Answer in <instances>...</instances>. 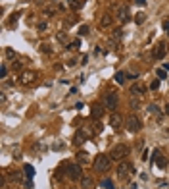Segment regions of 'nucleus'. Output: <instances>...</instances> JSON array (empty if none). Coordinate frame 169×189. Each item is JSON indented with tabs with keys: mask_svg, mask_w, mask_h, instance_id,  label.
Segmentation results:
<instances>
[{
	"mask_svg": "<svg viewBox=\"0 0 169 189\" xmlns=\"http://www.w3.org/2000/svg\"><path fill=\"white\" fill-rule=\"evenodd\" d=\"M165 52H167L165 45H163V42H160V45L156 46V50H154V54H152V58H154V60H161V58L165 56Z\"/></svg>",
	"mask_w": 169,
	"mask_h": 189,
	"instance_id": "9b49d317",
	"label": "nucleus"
},
{
	"mask_svg": "<svg viewBox=\"0 0 169 189\" xmlns=\"http://www.w3.org/2000/svg\"><path fill=\"white\" fill-rule=\"evenodd\" d=\"M23 172H25V176H27L29 180H33V178H35V168H33L31 164H25V166H23Z\"/></svg>",
	"mask_w": 169,
	"mask_h": 189,
	"instance_id": "dca6fc26",
	"label": "nucleus"
},
{
	"mask_svg": "<svg viewBox=\"0 0 169 189\" xmlns=\"http://www.w3.org/2000/svg\"><path fill=\"white\" fill-rule=\"evenodd\" d=\"M31 187H33V181H31V180L25 181V189H31Z\"/></svg>",
	"mask_w": 169,
	"mask_h": 189,
	"instance_id": "473e14b6",
	"label": "nucleus"
},
{
	"mask_svg": "<svg viewBox=\"0 0 169 189\" xmlns=\"http://www.w3.org/2000/svg\"><path fill=\"white\" fill-rule=\"evenodd\" d=\"M125 81H127V74H125V71H117V74H115V83L123 85Z\"/></svg>",
	"mask_w": 169,
	"mask_h": 189,
	"instance_id": "f3484780",
	"label": "nucleus"
},
{
	"mask_svg": "<svg viewBox=\"0 0 169 189\" xmlns=\"http://www.w3.org/2000/svg\"><path fill=\"white\" fill-rule=\"evenodd\" d=\"M12 180H14V181H21V174H19V172L12 174Z\"/></svg>",
	"mask_w": 169,
	"mask_h": 189,
	"instance_id": "cd10ccee",
	"label": "nucleus"
},
{
	"mask_svg": "<svg viewBox=\"0 0 169 189\" xmlns=\"http://www.w3.org/2000/svg\"><path fill=\"white\" fill-rule=\"evenodd\" d=\"M35 79H37V74H35V71H23L21 74V83H33V81H35Z\"/></svg>",
	"mask_w": 169,
	"mask_h": 189,
	"instance_id": "ddd939ff",
	"label": "nucleus"
},
{
	"mask_svg": "<svg viewBox=\"0 0 169 189\" xmlns=\"http://www.w3.org/2000/svg\"><path fill=\"white\" fill-rule=\"evenodd\" d=\"M65 174H67V178L69 180H81L83 178V174H81V166L79 164H73V162H67L65 164Z\"/></svg>",
	"mask_w": 169,
	"mask_h": 189,
	"instance_id": "7ed1b4c3",
	"label": "nucleus"
},
{
	"mask_svg": "<svg viewBox=\"0 0 169 189\" xmlns=\"http://www.w3.org/2000/svg\"><path fill=\"white\" fill-rule=\"evenodd\" d=\"M110 162H111V156L110 154H98V156L94 158V170L96 172H106L108 168H110Z\"/></svg>",
	"mask_w": 169,
	"mask_h": 189,
	"instance_id": "f257e3e1",
	"label": "nucleus"
},
{
	"mask_svg": "<svg viewBox=\"0 0 169 189\" xmlns=\"http://www.w3.org/2000/svg\"><path fill=\"white\" fill-rule=\"evenodd\" d=\"M67 2H69V6H71V8H73V10H79V8H81V2H79V0H67Z\"/></svg>",
	"mask_w": 169,
	"mask_h": 189,
	"instance_id": "5701e85b",
	"label": "nucleus"
},
{
	"mask_svg": "<svg viewBox=\"0 0 169 189\" xmlns=\"http://www.w3.org/2000/svg\"><path fill=\"white\" fill-rule=\"evenodd\" d=\"M121 124H123V118L117 114V112H111V116H110V125L117 131L119 127H121Z\"/></svg>",
	"mask_w": 169,
	"mask_h": 189,
	"instance_id": "1a4fd4ad",
	"label": "nucleus"
},
{
	"mask_svg": "<svg viewBox=\"0 0 169 189\" xmlns=\"http://www.w3.org/2000/svg\"><path fill=\"white\" fill-rule=\"evenodd\" d=\"M102 114H104V110H102V104H94L92 106V110H90V116L94 118V120H100Z\"/></svg>",
	"mask_w": 169,
	"mask_h": 189,
	"instance_id": "4468645a",
	"label": "nucleus"
},
{
	"mask_svg": "<svg viewBox=\"0 0 169 189\" xmlns=\"http://www.w3.org/2000/svg\"><path fill=\"white\" fill-rule=\"evenodd\" d=\"M100 187H104V189H115V187H114V181H111V180H102V181H100Z\"/></svg>",
	"mask_w": 169,
	"mask_h": 189,
	"instance_id": "a211bd4d",
	"label": "nucleus"
},
{
	"mask_svg": "<svg viewBox=\"0 0 169 189\" xmlns=\"http://www.w3.org/2000/svg\"><path fill=\"white\" fill-rule=\"evenodd\" d=\"M144 91H146V87H144V85H140V83H137V85H133L131 95H142Z\"/></svg>",
	"mask_w": 169,
	"mask_h": 189,
	"instance_id": "2eb2a0df",
	"label": "nucleus"
},
{
	"mask_svg": "<svg viewBox=\"0 0 169 189\" xmlns=\"http://www.w3.org/2000/svg\"><path fill=\"white\" fill-rule=\"evenodd\" d=\"M110 23H111V16H108V14H106L104 18L100 19V27H108Z\"/></svg>",
	"mask_w": 169,
	"mask_h": 189,
	"instance_id": "6ab92c4d",
	"label": "nucleus"
},
{
	"mask_svg": "<svg viewBox=\"0 0 169 189\" xmlns=\"http://www.w3.org/2000/svg\"><path fill=\"white\" fill-rule=\"evenodd\" d=\"M21 62H14V64H12V68H14V69H21Z\"/></svg>",
	"mask_w": 169,
	"mask_h": 189,
	"instance_id": "7c9ffc66",
	"label": "nucleus"
},
{
	"mask_svg": "<svg viewBox=\"0 0 169 189\" xmlns=\"http://www.w3.org/2000/svg\"><path fill=\"white\" fill-rule=\"evenodd\" d=\"M163 29H165V31H169V21H163Z\"/></svg>",
	"mask_w": 169,
	"mask_h": 189,
	"instance_id": "f704fd0d",
	"label": "nucleus"
},
{
	"mask_svg": "<svg viewBox=\"0 0 169 189\" xmlns=\"http://www.w3.org/2000/svg\"><path fill=\"white\" fill-rule=\"evenodd\" d=\"M158 77L165 79V77H167V71H165V69H158Z\"/></svg>",
	"mask_w": 169,
	"mask_h": 189,
	"instance_id": "393cba45",
	"label": "nucleus"
},
{
	"mask_svg": "<svg viewBox=\"0 0 169 189\" xmlns=\"http://www.w3.org/2000/svg\"><path fill=\"white\" fill-rule=\"evenodd\" d=\"M79 181H81V189H94V181L90 176H83Z\"/></svg>",
	"mask_w": 169,
	"mask_h": 189,
	"instance_id": "f8f14e48",
	"label": "nucleus"
},
{
	"mask_svg": "<svg viewBox=\"0 0 169 189\" xmlns=\"http://www.w3.org/2000/svg\"><path fill=\"white\" fill-rule=\"evenodd\" d=\"M129 154V147L127 145H115L114 149H111V152H110V156H111V160H123L125 156Z\"/></svg>",
	"mask_w": 169,
	"mask_h": 189,
	"instance_id": "20e7f679",
	"label": "nucleus"
},
{
	"mask_svg": "<svg viewBox=\"0 0 169 189\" xmlns=\"http://www.w3.org/2000/svg\"><path fill=\"white\" fill-rule=\"evenodd\" d=\"M6 75H8V69H6V66H2V68H0V77L4 79Z\"/></svg>",
	"mask_w": 169,
	"mask_h": 189,
	"instance_id": "a878e982",
	"label": "nucleus"
},
{
	"mask_svg": "<svg viewBox=\"0 0 169 189\" xmlns=\"http://www.w3.org/2000/svg\"><path fill=\"white\" fill-rule=\"evenodd\" d=\"M77 156H79V162H81V164H87L88 162V154L87 152H79Z\"/></svg>",
	"mask_w": 169,
	"mask_h": 189,
	"instance_id": "412c9836",
	"label": "nucleus"
},
{
	"mask_svg": "<svg viewBox=\"0 0 169 189\" xmlns=\"http://www.w3.org/2000/svg\"><path fill=\"white\" fill-rule=\"evenodd\" d=\"M125 125H127V129L131 131V133H137L138 129L142 127V125H140V120H138L137 116H129L127 120H125Z\"/></svg>",
	"mask_w": 169,
	"mask_h": 189,
	"instance_id": "423d86ee",
	"label": "nucleus"
},
{
	"mask_svg": "<svg viewBox=\"0 0 169 189\" xmlns=\"http://www.w3.org/2000/svg\"><path fill=\"white\" fill-rule=\"evenodd\" d=\"M104 102H106V108H108V110H115V108H117V102H119L117 93L110 91V93L104 97Z\"/></svg>",
	"mask_w": 169,
	"mask_h": 189,
	"instance_id": "39448f33",
	"label": "nucleus"
},
{
	"mask_svg": "<svg viewBox=\"0 0 169 189\" xmlns=\"http://www.w3.org/2000/svg\"><path fill=\"white\" fill-rule=\"evenodd\" d=\"M135 2H137L138 6H144V4H146V0H135Z\"/></svg>",
	"mask_w": 169,
	"mask_h": 189,
	"instance_id": "72a5a7b5",
	"label": "nucleus"
},
{
	"mask_svg": "<svg viewBox=\"0 0 169 189\" xmlns=\"http://www.w3.org/2000/svg\"><path fill=\"white\" fill-rule=\"evenodd\" d=\"M131 176H133V166L127 160H121L117 166V178L119 180H129Z\"/></svg>",
	"mask_w": 169,
	"mask_h": 189,
	"instance_id": "f03ea898",
	"label": "nucleus"
},
{
	"mask_svg": "<svg viewBox=\"0 0 169 189\" xmlns=\"http://www.w3.org/2000/svg\"><path fill=\"white\" fill-rule=\"evenodd\" d=\"M148 112H150V114H154V116H160V108H158V104H154V102L148 106Z\"/></svg>",
	"mask_w": 169,
	"mask_h": 189,
	"instance_id": "aec40b11",
	"label": "nucleus"
},
{
	"mask_svg": "<svg viewBox=\"0 0 169 189\" xmlns=\"http://www.w3.org/2000/svg\"><path fill=\"white\" fill-rule=\"evenodd\" d=\"M6 56H8V58H15V52H14V50H10V48H8V50H6Z\"/></svg>",
	"mask_w": 169,
	"mask_h": 189,
	"instance_id": "c756f323",
	"label": "nucleus"
},
{
	"mask_svg": "<svg viewBox=\"0 0 169 189\" xmlns=\"http://www.w3.org/2000/svg\"><path fill=\"white\" fill-rule=\"evenodd\" d=\"M87 31H88L87 25H81V29H79V35H87Z\"/></svg>",
	"mask_w": 169,
	"mask_h": 189,
	"instance_id": "c85d7f7f",
	"label": "nucleus"
},
{
	"mask_svg": "<svg viewBox=\"0 0 169 189\" xmlns=\"http://www.w3.org/2000/svg\"><path fill=\"white\" fill-rule=\"evenodd\" d=\"M135 21H137L138 25L144 23V21H146V14H137V16H135Z\"/></svg>",
	"mask_w": 169,
	"mask_h": 189,
	"instance_id": "4be33fe9",
	"label": "nucleus"
},
{
	"mask_svg": "<svg viewBox=\"0 0 169 189\" xmlns=\"http://www.w3.org/2000/svg\"><path fill=\"white\" fill-rule=\"evenodd\" d=\"M41 50H42V52H50V46H48V45H42Z\"/></svg>",
	"mask_w": 169,
	"mask_h": 189,
	"instance_id": "2f4dec72",
	"label": "nucleus"
},
{
	"mask_svg": "<svg viewBox=\"0 0 169 189\" xmlns=\"http://www.w3.org/2000/svg\"><path fill=\"white\" fill-rule=\"evenodd\" d=\"M87 139H88V135L85 133V129L81 127V129H77V131H75V135H73V145H77V147H79V145H83Z\"/></svg>",
	"mask_w": 169,
	"mask_h": 189,
	"instance_id": "6e6552de",
	"label": "nucleus"
},
{
	"mask_svg": "<svg viewBox=\"0 0 169 189\" xmlns=\"http://www.w3.org/2000/svg\"><path fill=\"white\" fill-rule=\"evenodd\" d=\"M163 69H165V71H169V64H163Z\"/></svg>",
	"mask_w": 169,
	"mask_h": 189,
	"instance_id": "e433bc0d",
	"label": "nucleus"
},
{
	"mask_svg": "<svg viewBox=\"0 0 169 189\" xmlns=\"http://www.w3.org/2000/svg\"><path fill=\"white\" fill-rule=\"evenodd\" d=\"M165 114L169 116V102H167V104H165Z\"/></svg>",
	"mask_w": 169,
	"mask_h": 189,
	"instance_id": "c9c22d12",
	"label": "nucleus"
},
{
	"mask_svg": "<svg viewBox=\"0 0 169 189\" xmlns=\"http://www.w3.org/2000/svg\"><path fill=\"white\" fill-rule=\"evenodd\" d=\"M121 37H123V31H121V29H115V31H114V39H115V41H119Z\"/></svg>",
	"mask_w": 169,
	"mask_h": 189,
	"instance_id": "b1692460",
	"label": "nucleus"
},
{
	"mask_svg": "<svg viewBox=\"0 0 169 189\" xmlns=\"http://www.w3.org/2000/svg\"><path fill=\"white\" fill-rule=\"evenodd\" d=\"M158 87H160V79H154L150 83V89H158Z\"/></svg>",
	"mask_w": 169,
	"mask_h": 189,
	"instance_id": "bb28decb",
	"label": "nucleus"
},
{
	"mask_svg": "<svg viewBox=\"0 0 169 189\" xmlns=\"http://www.w3.org/2000/svg\"><path fill=\"white\" fill-rule=\"evenodd\" d=\"M152 162H156V164H158L160 168H165V166H167V160H165V156H161V152L158 151V149L154 151V156H152Z\"/></svg>",
	"mask_w": 169,
	"mask_h": 189,
	"instance_id": "9d476101",
	"label": "nucleus"
},
{
	"mask_svg": "<svg viewBox=\"0 0 169 189\" xmlns=\"http://www.w3.org/2000/svg\"><path fill=\"white\" fill-rule=\"evenodd\" d=\"M117 19L121 23H127L129 19H131V12H129V6L127 4H123L121 8H119V12H117Z\"/></svg>",
	"mask_w": 169,
	"mask_h": 189,
	"instance_id": "0eeeda50",
	"label": "nucleus"
}]
</instances>
